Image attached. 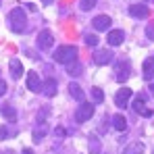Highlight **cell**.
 Instances as JSON below:
<instances>
[{"label":"cell","mask_w":154,"mask_h":154,"mask_svg":"<svg viewBox=\"0 0 154 154\" xmlns=\"http://www.w3.org/2000/svg\"><path fill=\"white\" fill-rule=\"evenodd\" d=\"M8 23H11V29L15 33H23L27 29V17H25V11L23 8H13L8 13Z\"/></svg>","instance_id":"6da1fadb"},{"label":"cell","mask_w":154,"mask_h":154,"mask_svg":"<svg viewBox=\"0 0 154 154\" xmlns=\"http://www.w3.org/2000/svg\"><path fill=\"white\" fill-rule=\"evenodd\" d=\"M77 54H79L77 46H58V48H56V52H54L52 56H54V60H56V63L69 65V63L77 60Z\"/></svg>","instance_id":"7a4b0ae2"},{"label":"cell","mask_w":154,"mask_h":154,"mask_svg":"<svg viewBox=\"0 0 154 154\" xmlns=\"http://www.w3.org/2000/svg\"><path fill=\"white\" fill-rule=\"evenodd\" d=\"M92 117H94V106L88 104L85 100L79 102V106H77V110H75V121L77 123H85V121H90Z\"/></svg>","instance_id":"3957f363"},{"label":"cell","mask_w":154,"mask_h":154,"mask_svg":"<svg viewBox=\"0 0 154 154\" xmlns=\"http://www.w3.org/2000/svg\"><path fill=\"white\" fill-rule=\"evenodd\" d=\"M52 44H54V35L50 29H44L38 33V48L40 50H48V48H52Z\"/></svg>","instance_id":"277c9868"},{"label":"cell","mask_w":154,"mask_h":154,"mask_svg":"<svg viewBox=\"0 0 154 154\" xmlns=\"http://www.w3.org/2000/svg\"><path fill=\"white\" fill-rule=\"evenodd\" d=\"M133 110H135L137 115H142V117H150V115H152V110L146 108V96H137V98L133 100Z\"/></svg>","instance_id":"5b68a950"},{"label":"cell","mask_w":154,"mask_h":154,"mask_svg":"<svg viewBox=\"0 0 154 154\" xmlns=\"http://www.w3.org/2000/svg\"><path fill=\"white\" fill-rule=\"evenodd\" d=\"M112 56H115V54H112L110 50H102V48H98V50L94 52V63L102 67V65H108V63L112 60Z\"/></svg>","instance_id":"8992f818"},{"label":"cell","mask_w":154,"mask_h":154,"mask_svg":"<svg viewBox=\"0 0 154 154\" xmlns=\"http://www.w3.org/2000/svg\"><path fill=\"white\" fill-rule=\"evenodd\" d=\"M27 90L31 92H42V81H40V75L35 71H29L27 73Z\"/></svg>","instance_id":"52a82bcc"},{"label":"cell","mask_w":154,"mask_h":154,"mask_svg":"<svg viewBox=\"0 0 154 154\" xmlns=\"http://www.w3.org/2000/svg\"><path fill=\"white\" fill-rule=\"evenodd\" d=\"M129 15L135 17V19H146V17L150 15V11H148L146 4H131V6H129Z\"/></svg>","instance_id":"ba28073f"},{"label":"cell","mask_w":154,"mask_h":154,"mask_svg":"<svg viewBox=\"0 0 154 154\" xmlns=\"http://www.w3.org/2000/svg\"><path fill=\"white\" fill-rule=\"evenodd\" d=\"M123 40H125L123 29H110L108 35H106V42H108L110 46H119V44H123Z\"/></svg>","instance_id":"9c48e42d"},{"label":"cell","mask_w":154,"mask_h":154,"mask_svg":"<svg viewBox=\"0 0 154 154\" xmlns=\"http://www.w3.org/2000/svg\"><path fill=\"white\" fill-rule=\"evenodd\" d=\"M110 17L108 15H98V17H94V21H92V25H94V29L96 31H106L108 27H110Z\"/></svg>","instance_id":"30bf717a"},{"label":"cell","mask_w":154,"mask_h":154,"mask_svg":"<svg viewBox=\"0 0 154 154\" xmlns=\"http://www.w3.org/2000/svg\"><path fill=\"white\" fill-rule=\"evenodd\" d=\"M129 98H131V90H129V88H123V90H119V92L115 94V104L123 108V106H127Z\"/></svg>","instance_id":"8fae6325"},{"label":"cell","mask_w":154,"mask_h":154,"mask_svg":"<svg viewBox=\"0 0 154 154\" xmlns=\"http://www.w3.org/2000/svg\"><path fill=\"white\" fill-rule=\"evenodd\" d=\"M56 88H58V83H56V79H52V77H48V79L42 83V92H44V96H48V98L56 96Z\"/></svg>","instance_id":"7c38bea8"},{"label":"cell","mask_w":154,"mask_h":154,"mask_svg":"<svg viewBox=\"0 0 154 154\" xmlns=\"http://www.w3.org/2000/svg\"><path fill=\"white\" fill-rule=\"evenodd\" d=\"M142 71H144V79H154V56H148L146 60H144V67H142Z\"/></svg>","instance_id":"4fadbf2b"},{"label":"cell","mask_w":154,"mask_h":154,"mask_svg":"<svg viewBox=\"0 0 154 154\" xmlns=\"http://www.w3.org/2000/svg\"><path fill=\"white\" fill-rule=\"evenodd\" d=\"M69 92H71V96L75 98L77 102H83L85 100V94H83V90H81L79 83H69Z\"/></svg>","instance_id":"5bb4252c"},{"label":"cell","mask_w":154,"mask_h":154,"mask_svg":"<svg viewBox=\"0 0 154 154\" xmlns=\"http://www.w3.org/2000/svg\"><path fill=\"white\" fill-rule=\"evenodd\" d=\"M0 112H2V117H4L8 123H15V121H17V110H15L13 106H6V104H4V106L0 108Z\"/></svg>","instance_id":"9a60e30c"},{"label":"cell","mask_w":154,"mask_h":154,"mask_svg":"<svg viewBox=\"0 0 154 154\" xmlns=\"http://www.w3.org/2000/svg\"><path fill=\"white\" fill-rule=\"evenodd\" d=\"M11 75L15 77V79H19V77L23 75V65H21L19 58H13L11 60Z\"/></svg>","instance_id":"2e32d148"},{"label":"cell","mask_w":154,"mask_h":154,"mask_svg":"<svg viewBox=\"0 0 154 154\" xmlns=\"http://www.w3.org/2000/svg\"><path fill=\"white\" fill-rule=\"evenodd\" d=\"M129 77V63H119L117 65V81H125Z\"/></svg>","instance_id":"e0dca14e"},{"label":"cell","mask_w":154,"mask_h":154,"mask_svg":"<svg viewBox=\"0 0 154 154\" xmlns=\"http://www.w3.org/2000/svg\"><path fill=\"white\" fill-rule=\"evenodd\" d=\"M112 125H115L117 131H125V129H127V119H125L123 115H115V117H112Z\"/></svg>","instance_id":"ac0fdd59"},{"label":"cell","mask_w":154,"mask_h":154,"mask_svg":"<svg viewBox=\"0 0 154 154\" xmlns=\"http://www.w3.org/2000/svg\"><path fill=\"white\" fill-rule=\"evenodd\" d=\"M123 154H144V144L133 142V144H129L127 148L123 150Z\"/></svg>","instance_id":"d6986e66"},{"label":"cell","mask_w":154,"mask_h":154,"mask_svg":"<svg viewBox=\"0 0 154 154\" xmlns=\"http://www.w3.org/2000/svg\"><path fill=\"white\" fill-rule=\"evenodd\" d=\"M48 133V127L46 125H42V127H38V129H33V133H31V137H33V142L35 144H40L42 140H44V135Z\"/></svg>","instance_id":"ffe728a7"},{"label":"cell","mask_w":154,"mask_h":154,"mask_svg":"<svg viewBox=\"0 0 154 154\" xmlns=\"http://www.w3.org/2000/svg\"><path fill=\"white\" fill-rule=\"evenodd\" d=\"M81 71H83V67L77 63V60H73V63H69L67 65V73L71 77H75V75H81Z\"/></svg>","instance_id":"44dd1931"},{"label":"cell","mask_w":154,"mask_h":154,"mask_svg":"<svg viewBox=\"0 0 154 154\" xmlns=\"http://www.w3.org/2000/svg\"><path fill=\"white\" fill-rule=\"evenodd\" d=\"M100 152V140L90 137V154H98Z\"/></svg>","instance_id":"7402d4cb"},{"label":"cell","mask_w":154,"mask_h":154,"mask_svg":"<svg viewBox=\"0 0 154 154\" xmlns=\"http://www.w3.org/2000/svg\"><path fill=\"white\" fill-rule=\"evenodd\" d=\"M92 98H94V102H102L104 100V92L100 90V88H92Z\"/></svg>","instance_id":"603a6c76"},{"label":"cell","mask_w":154,"mask_h":154,"mask_svg":"<svg viewBox=\"0 0 154 154\" xmlns=\"http://www.w3.org/2000/svg\"><path fill=\"white\" fill-rule=\"evenodd\" d=\"M79 6H81V11H92L96 6V0H81Z\"/></svg>","instance_id":"cb8c5ba5"},{"label":"cell","mask_w":154,"mask_h":154,"mask_svg":"<svg viewBox=\"0 0 154 154\" xmlns=\"http://www.w3.org/2000/svg\"><path fill=\"white\" fill-rule=\"evenodd\" d=\"M83 40H85V44H88V46H92V48H96V46H98V35H90V33H88Z\"/></svg>","instance_id":"d4e9b609"},{"label":"cell","mask_w":154,"mask_h":154,"mask_svg":"<svg viewBox=\"0 0 154 154\" xmlns=\"http://www.w3.org/2000/svg\"><path fill=\"white\" fill-rule=\"evenodd\" d=\"M146 35H148V40H154V23L146 27Z\"/></svg>","instance_id":"484cf974"},{"label":"cell","mask_w":154,"mask_h":154,"mask_svg":"<svg viewBox=\"0 0 154 154\" xmlns=\"http://www.w3.org/2000/svg\"><path fill=\"white\" fill-rule=\"evenodd\" d=\"M8 133H11V131H8L6 127H0V140H6V135H8Z\"/></svg>","instance_id":"4316f807"},{"label":"cell","mask_w":154,"mask_h":154,"mask_svg":"<svg viewBox=\"0 0 154 154\" xmlns=\"http://www.w3.org/2000/svg\"><path fill=\"white\" fill-rule=\"evenodd\" d=\"M4 92H6V81H4V79H0V96H2Z\"/></svg>","instance_id":"83f0119b"},{"label":"cell","mask_w":154,"mask_h":154,"mask_svg":"<svg viewBox=\"0 0 154 154\" xmlns=\"http://www.w3.org/2000/svg\"><path fill=\"white\" fill-rule=\"evenodd\" d=\"M0 154H15L13 150H4V152H0Z\"/></svg>","instance_id":"f1b7e54d"},{"label":"cell","mask_w":154,"mask_h":154,"mask_svg":"<svg viewBox=\"0 0 154 154\" xmlns=\"http://www.w3.org/2000/svg\"><path fill=\"white\" fill-rule=\"evenodd\" d=\"M150 94H152V96H154V83H152V85H150Z\"/></svg>","instance_id":"f546056e"},{"label":"cell","mask_w":154,"mask_h":154,"mask_svg":"<svg viewBox=\"0 0 154 154\" xmlns=\"http://www.w3.org/2000/svg\"><path fill=\"white\" fill-rule=\"evenodd\" d=\"M42 2H44V4H52V0H42Z\"/></svg>","instance_id":"4dcf8cb0"},{"label":"cell","mask_w":154,"mask_h":154,"mask_svg":"<svg viewBox=\"0 0 154 154\" xmlns=\"http://www.w3.org/2000/svg\"><path fill=\"white\" fill-rule=\"evenodd\" d=\"M23 154H33V152H31V150H23Z\"/></svg>","instance_id":"1f68e13d"},{"label":"cell","mask_w":154,"mask_h":154,"mask_svg":"<svg viewBox=\"0 0 154 154\" xmlns=\"http://www.w3.org/2000/svg\"><path fill=\"white\" fill-rule=\"evenodd\" d=\"M144 2H154V0H144Z\"/></svg>","instance_id":"d6a6232c"}]
</instances>
